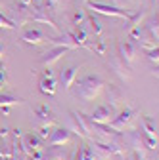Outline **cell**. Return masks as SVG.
Segmentation results:
<instances>
[{
    "mask_svg": "<svg viewBox=\"0 0 159 160\" xmlns=\"http://www.w3.org/2000/svg\"><path fill=\"white\" fill-rule=\"evenodd\" d=\"M73 93L77 97L85 99V101H92L102 93V90L106 88V80L98 74H86L81 78H75V82L71 84Z\"/></svg>",
    "mask_w": 159,
    "mask_h": 160,
    "instance_id": "obj_1",
    "label": "cell"
},
{
    "mask_svg": "<svg viewBox=\"0 0 159 160\" xmlns=\"http://www.w3.org/2000/svg\"><path fill=\"white\" fill-rule=\"evenodd\" d=\"M86 6L90 10H94V13H102V15H111V17H123L127 19L130 15L129 10L119 8V6H111V4H104V2H94V0H86Z\"/></svg>",
    "mask_w": 159,
    "mask_h": 160,
    "instance_id": "obj_2",
    "label": "cell"
},
{
    "mask_svg": "<svg viewBox=\"0 0 159 160\" xmlns=\"http://www.w3.org/2000/svg\"><path fill=\"white\" fill-rule=\"evenodd\" d=\"M31 21H41V23H46V25H50L54 31H58V32H59V29H58V25H56V19L52 17V12H50V10H46L41 2H36V4L33 6V10H31Z\"/></svg>",
    "mask_w": 159,
    "mask_h": 160,
    "instance_id": "obj_3",
    "label": "cell"
},
{
    "mask_svg": "<svg viewBox=\"0 0 159 160\" xmlns=\"http://www.w3.org/2000/svg\"><path fill=\"white\" fill-rule=\"evenodd\" d=\"M71 120H73V128H75V132L81 135V137L90 139V132H88V114L71 111Z\"/></svg>",
    "mask_w": 159,
    "mask_h": 160,
    "instance_id": "obj_4",
    "label": "cell"
},
{
    "mask_svg": "<svg viewBox=\"0 0 159 160\" xmlns=\"http://www.w3.org/2000/svg\"><path fill=\"white\" fill-rule=\"evenodd\" d=\"M136 112H138L136 109H125V111H121V112H119L117 116H113V118H111L109 126L121 132L123 128H127V126H129V124L132 122V118L136 116Z\"/></svg>",
    "mask_w": 159,
    "mask_h": 160,
    "instance_id": "obj_5",
    "label": "cell"
},
{
    "mask_svg": "<svg viewBox=\"0 0 159 160\" xmlns=\"http://www.w3.org/2000/svg\"><path fill=\"white\" fill-rule=\"evenodd\" d=\"M113 116H115V111L109 105H100L98 109H94V112L88 118L92 120V122H96V124H109Z\"/></svg>",
    "mask_w": 159,
    "mask_h": 160,
    "instance_id": "obj_6",
    "label": "cell"
},
{
    "mask_svg": "<svg viewBox=\"0 0 159 160\" xmlns=\"http://www.w3.org/2000/svg\"><path fill=\"white\" fill-rule=\"evenodd\" d=\"M21 147H23L25 154L29 156L33 151L42 149V139L38 137L36 133H25V135H21Z\"/></svg>",
    "mask_w": 159,
    "mask_h": 160,
    "instance_id": "obj_7",
    "label": "cell"
},
{
    "mask_svg": "<svg viewBox=\"0 0 159 160\" xmlns=\"http://www.w3.org/2000/svg\"><path fill=\"white\" fill-rule=\"evenodd\" d=\"M67 52V48L65 46H59V44H56L54 48H50L42 57H41V63L44 65V67H48V65H52V63H56V61H59V59L63 57V53Z\"/></svg>",
    "mask_w": 159,
    "mask_h": 160,
    "instance_id": "obj_8",
    "label": "cell"
},
{
    "mask_svg": "<svg viewBox=\"0 0 159 160\" xmlns=\"http://www.w3.org/2000/svg\"><path fill=\"white\" fill-rule=\"evenodd\" d=\"M71 141V132L65 130V128H56L50 132V137H48V143L50 145H67Z\"/></svg>",
    "mask_w": 159,
    "mask_h": 160,
    "instance_id": "obj_9",
    "label": "cell"
},
{
    "mask_svg": "<svg viewBox=\"0 0 159 160\" xmlns=\"http://www.w3.org/2000/svg\"><path fill=\"white\" fill-rule=\"evenodd\" d=\"M21 40L25 44H42L44 40H50V36H46L42 31H38V29H27V31H23Z\"/></svg>",
    "mask_w": 159,
    "mask_h": 160,
    "instance_id": "obj_10",
    "label": "cell"
},
{
    "mask_svg": "<svg viewBox=\"0 0 159 160\" xmlns=\"http://www.w3.org/2000/svg\"><path fill=\"white\" fill-rule=\"evenodd\" d=\"M35 114H36V116H38V120L42 122V126H54V124H56V116H54L52 109H48L46 105L38 107V109L35 111Z\"/></svg>",
    "mask_w": 159,
    "mask_h": 160,
    "instance_id": "obj_11",
    "label": "cell"
},
{
    "mask_svg": "<svg viewBox=\"0 0 159 160\" xmlns=\"http://www.w3.org/2000/svg\"><path fill=\"white\" fill-rule=\"evenodd\" d=\"M134 55H136V50H134V46L130 42H121L119 44V57H121L127 65H130L134 61Z\"/></svg>",
    "mask_w": 159,
    "mask_h": 160,
    "instance_id": "obj_12",
    "label": "cell"
},
{
    "mask_svg": "<svg viewBox=\"0 0 159 160\" xmlns=\"http://www.w3.org/2000/svg\"><path fill=\"white\" fill-rule=\"evenodd\" d=\"M77 71L79 67H67L62 71V74H59V80H62V84L65 90H71V84L75 82V78H77Z\"/></svg>",
    "mask_w": 159,
    "mask_h": 160,
    "instance_id": "obj_13",
    "label": "cell"
},
{
    "mask_svg": "<svg viewBox=\"0 0 159 160\" xmlns=\"http://www.w3.org/2000/svg\"><path fill=\"white\" fill-rule=\"evenodd\" d=\"M38 90H41L44 95H54L56 93V78L54 76H41Z\"/></svg>",
    "mask_w": 159,
    "mask_h": 160,
    "instance_id": "obj_14",
    "label": "cell"
},
{
    "mask_svg": "<svg viewBox=\"0 0 159 160\" xmlns=\"http://www.w3.org/2000/svg\"><path fill=\"white\" fill-rule=\"evenodd\" d=\"M50 40L54 44H59V46H65L67 50H75V48H79L75 42H73V38H71V34L69 32H62L59 36H50Z\"/></svg>",
    "mask_w": 159,
    "mask_h": 160,
    "instance_id": "obj_15",
    "label": "cell"
},
{
    "mask_svg": "<svg viewBox=\"0 0 159 160\" xmlns=\"http://www.w3.org/2000/svg\"><path fill=\"white\" fill-rule=\"evenodd\" d=\"M107 99L111 101V105H109V107L115 111V107H119V105H121V101H123V93L119 92V88H117V86L109 84V86H107Z\"/></svg>",
    "mask_w": 159,
    "mask_h": 160,
    "instance_id": "obj_16",
    "label": "cell"
},
{
    "mask_svg": "<svg viewBox=\"0 0 159 160\" xmlns=\"http://www.w3.org/2000/svg\"><path fill=\"white\" fill-rule=\"evenodd\" d=\"M19 103H23V99L19 95L2 93V92H0V107H12V105H19Z\"/></svg>",
    "mask_w": 159,
    "mask_h": 160,
    "instance_id": "obj_17",
    "label": "cell"
},
{
    "mask_svg": "<svg viewBox=\"0 0 159 160\" xmlns=\"http://www.w3.org/2000/svg\"><path fill=\"white\" fill-rule=\"evenodd\" d=\"M142 126H144V133H146V135L157 137V122H155V118L144 116V118H142Z\"/></svg>",
    "mask_w": 159,
    "mask_h": 160,
    "instance_id": "obj_18",
    "label": "cell"
},
{
    "mask_svg": "<svg viewBox=\"0 0 159 160\" xmlns=\"http://www.w3.org/2000/svg\"><path fill=\"white\" fill-rule=\"evenodd\" d=\"M69 34H71L73 42H75L77 46H85V42L88 40V34H86V31H85L83 27H75V31L69 32Z\"/></svg>",
    "mask_w": 159,
    "mask_h": 160,
    "instance_id": "obj_19",
    "label": "cell"
},
{
    "mask_svg": "<svg viewBox=\"0 0 159 160\" xmlns=\"http://www.w3.org/2000/svg\"><path fill=\"white\" fill-rule=\"evenodd\" d=\"M146 13H148V10H146V8H144V10H140L138 13H130V15L127 17V29H130V27H136V25H140V23L144 21Z\"/></svg>",
    "mask_w": 159,
    "mask_h": 160,
    "instance_id": "obj_20",
    "label": "cell"
},
{
    "mask_svg": "<svg viewBox=\"0 0 159 160\" xmlns=\"http://www.w3.org/2000/svg\"><path fill=\"white\" fill-rule=\"evenodd\" d=\"M85 48H88V50H92V52H96L98 55H106V42L104 40H96V42H85Z\"/></svg>",
    "mask_w": 159,
    "mask_h": 160,
    "instance_id": "obj_21",
    "label": "cell"
},
{
    "mask_svg": "<svg viewBox=\"0 0 159 160\" xmlns=\"http://www.w3.org/2000/svg\"><path fill=\"white\" fill-rule=\"evenodd\" d=\"M71 21H73L75 27H83V25H86V12H85V10H75L73 15H71Z\"/></svg>",
    "mask_w": 159,
    "mask_h": 160,
    "instance_id": "obj_22",
    "label": "cell"
},
{
    "mask_svg": "<svg viewBox=\"0 0 159 160\" xmlns=\"http://www.w3.org/2000/svg\"><path fill=\"white\" fill-rule=\"evenodd\" d=\"M0 160H12V143L0 139Z\"/></svg>",
    "mask_w": 159,
    "mask_h": 160,
    "instance_id": "obj_23",
    "label": "cell"
},
{
    "mask_svg": "<svg viewBox=\"0 0 159 160\" xmlns=\"http://www.w3.org/2000/svg\"><path fill=\"white\" fill-rule=\"evenodd\" d=\"M86 23L90 25V29H92V32H94V34H98V36H100V34L104 32V27H102V23L98 21V19H96L94 15H86Z\"/></svg>",
    "mask_w": 159,
    "mask_h": 160,
    "instance_id": "obj_24",
    "label": "cell"
},
{
    "mask_svg": "<svg viewBox=\"0 0 159 160\" xmlns=\"http://www.w3.org/2000/svg\"><path fill=\"white\" fill-rule=\"evenodd\" d=\"M79 151H81V158H83V160H96V154H94L92 147L81 145V147H79Z\"/></svg>",
    "mask_w": 159,
    "mask_h": 160,
    "instance_id": "obj_25",
    "label": "cell"
},
{
    "mask_svg": "<svg viewBox=\"0 0 159 160\" xmlns=\"http://www.w3.org/2000/svg\"><path fill=\"white\" fill-rule=\"evenodd\" d=\"M0 29H10V31H12V29H15V23L12 21L10 17H6L2 12H0Z\"/></svg>",
    "mask_w": 159,
    "mask_h": 160,
    "instance_id": "obj_26",
    "label": "cell"
},
{
    "mask_svg": "<svg viewBox=\"0 0 159 160\" xmlns=\"http://www.w3.org/2000/svg\"><path fill=\"white\" fill-rule=\"evenodd\" d=\"M41 4H42V6H44L46 10H50V12L54 13V12H56V10L59 8V0H42Z\"/></svg>",
    "mask_w": 159,
    "mask_h": 160,
    "instance_id": "obj_27",
    "label": "cell"
},
{
    "mask_svg": "<svg viewBox=\"0 0 159 160\" xmlns=\"http://www.w3.org/2000/svg\"><path fill=\"white\" fill-rule=\"evenodd\" d=\"M142 141L146 143L148 149H157V137H151V135H142Z\"/></svg>",
    "mask_w": 159,
    "mask_h": 160,
    "instance_id": "obj_28",
    "label": "cell"
},
{
    "mask_svg": "<svg viewBox=\"0 0 159 160\" xmlns=\"http://www.w3.org/2000/svg\"><path fill=\"white\" fill-rule=\"evenodd\" d=\"M148 59H150L151 63H155V67H157V61H159V48L148 50Z\"/></svg>",
    "mask_w": 159,
    "mask_h": 160,
    "instance_id": "obj_29",
    "label": "cell"
},
{
    "mask_svg": "<svg viewBox=\"0 0 159 160\" xmlns=\"http://www.w3.org/2000/svg\"><path fill=\"white\" fill-rule=\"evenodd\" d=\"M6 82H8V72H6V67L0 65V90L6 88Z\"/></svg>",
    "mask_w": 159,
    "mask_h": 160,
    "instance_id": "obj_30",
    "label": "cell"
},
{
    "mask_svg": "<svg viewBox=\"0 0 159 160\" xmlns=\"http://www.w3.org/2000/svg\"><path fill=\"white\" fill-rule=\"evenodd\" d=\"M50 132H52V126H42L41 130H38V137H41V139H48L50 137Z\"/></svg>",
    "mask_w": 159,
    "mask_h": 160,
    "instance_id": "obj_31",
    "label": "cell"
},
{
    "mask_svg": "<svg viewBox=\"0 0 159 160\" xmlns=\"http://www.w3.org/2000/svg\"><path fill=\"white\" fill-rule=\"evenodd\" d=\"M8 128H0V139H8Z\"/></svg>",
    "mask_w": 159,
    "mask_h": 160,
    "instance_id": "obj_32",
    "label": "cell"
},
{
    "mask_svg": "<svg viewBox=\"0 0 159 160\" xmlns=\"http://www.w3.org/2000/svg\"><path fill=\"white\" fill-rule=\"evenodd\" d=\"M71 160H83V158H81V151H79V149H77V151L73 152V156H71Z\"/></svg>",
    "mask_w": 159,
    "mask_h": 160,
    "instance_id": "obj_33",
    "label": "cell"
},
{
    "mask_svg": "<svg viewBox=\"0 0 159 160\" xmlns=\"http://www.w3.org/2000/svg\"><path fill=\"white\" fill-rule=\"evenodd\" d=\"M0 111H2V114H6V116L10 114V107H0Z\"/></svg>",
    "mask_w": 159,
    "mask_h": 160,
    "instance_id": "obj_34",
    "label": "cell"
},
{
    "mask_svg": "<svg viewBox=\"0 0 159 160\" xmlns=\"http://www.w3.org/2000/svg\"><path fill=\"white\" fill-rule=\"evenodd\" d=\"M42 76H54V72H52V71H50V69H46V71H44V72H42Z\"/></svg>",
    "mask_w": 159,
    "mask_h": 160,
    "instance_id": "obj_35",
    "label": "cell"
},
{
    "mask_svg": "<svg viewBox=\"0 0 159 160\" xmlns=\"http://www.w3.org/2000/svg\"><path fill=\"white\" fill-rule=\"evenodd\" d=\"M4 53H6V50H4V46H2V44H0V59L4 57Z\"/></svg>",
    "mask_w": 159,
    "mask_h": 160,
    "instance_id": "obj_36",
    "label": "cell"
},
{
    "mask_svg": "<svg viewBox=\"0 0 159 160\" xmlns=\"http://www.w3.org/2000/svg\"><path fill=\"white\" fill-rule=\"evenodd\" d=\"M153 2H155V0H153Z\"/></svg>",
    "mask_w": 159,
    "mask_h": 160,
    "instance_id": "obj_37",
    "label": "cell"
},
{
    "mask_svg": "<svg viewBox=\"0 0 159 160\" xmlns=\"http://www.w3.org/2000/svg\"><path fill=\"white\" fill-rule=\"evenodd\" d=\"M85 2H86V0H85Z\"/></svg>",
    "mask_w": 159,
    "mask_h": 160,
    "instance_id": "obj_38",
    "label": "cell"
}]
</instances>
